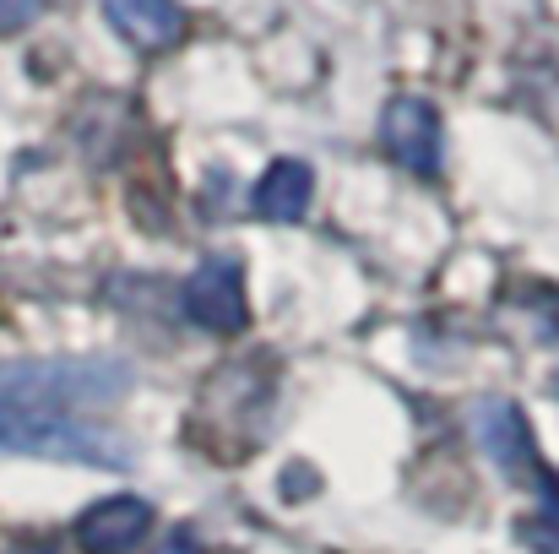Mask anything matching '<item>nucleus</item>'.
<instances>
[{"label":"nucleus","instance_id":"nucleus-1","mask_svg":"<svg viewBox=\"0 0 559 554\" xmlns=\"http://www.w3.org/2000/svg\"><path fill=\"white\" fill-rule=\"evenodd\" d=\"M131 369L104 354L11 359L0 365V419H66L76 408H104L126 397Z\"/></svg>","mask_w":559,"mask_h":554},{"label":"nucleus","instance_id":"nucleus-2","mask_svg":"<svg viewBox=\"0 0 559 554\" xmlns=\"http://www.w3.org/2000/svg\"><path fill=\"white\" fill-rule=\"evenodd\" d=\"M0 451L49 457V462H87V468H126L131 451L109 429H87L71 419H0Z\"/></svg>","mask_w":559,"mask_h":554},{"label":"nucleus","instance_id":"nucleus-3","mask_svg":"<svg viewBox=\"0 0 559 554\" xmlns=\"http://www.w3.org/2000/svg\"><path fill=\"white\" fill-rule=\"evenodd\" d=\"M186 316L195 327L234 338L250 321V299H245V267L234 256H206L186 283Z\"/></svg>","mask_w":559,"mask_h":554},{"label":"nucleus","instance_id":"nucleus-4","mask_svg":"<svg viewBox=\"0 0 559 554\" xmlns=\"http://www.w3.org/2000/svg\"><path fill=\"white\" fill-rule=\"evenodd\" d=\"M380 137H385V153L402 164V169H413V175H435L440 169V115H435V104H424V98H413V93H402V98H391L385 104V120H380Z\"/></svg>","mask_w":559,"mask_h":554},{"label":"nucleus","instance_id":"nucleus-5","mask_svg":"<svg viewBox=\"0 0 559 554\" xmlns=\"http://www.w3.org/2000/svg\"><path fill=\"white\" fill-rule=\"evenodd\" d=\"M153 528V506L136 495H109L76 517V550L82 554H131Z\"/></svg>","mask_w":559,"mask_h":554},{"label":"nucleus","instance_id":"nucleus-6","mask_svg":"<svg viewBox=\"0 0 559 554\" xmlns=\"http://www.w3.org/2000/svg\"><path fill=\"white\" fill-rule=\"evenodd\" d=\"M109 27L136 44L142 55H164L186 38V5L180 0H98Z\"/></svg>","mask_w":559,"mask_h":554},{"label":"nucleus","instance_id":"nucleus-7","mask_svg":"<svg viewBox=\"0 0 559 554\" xmlns=\"http://www.w3.org/2000/svg\"><path fill=\"white\" fill-rule=\"evenodd\" d=\"M478 440H484V451H489L506 473H538L533 429H527V419H522L516 402H484V408H478Z\"/></svg>","mask_w":559,"mask_h":554},{"label":"nucleus","instance_id":"nucleus-8","mask_svg":"<svg viewBox=\"0 0 559 554\" xmlns=\"http://www.w3.org/2000/svg\"><path fill=\"white\" fill-rule=\"evenodd\" d=\"M310 196H316V175H310V164H299V158H277L261 180H255V217H266V223H299L305 212H310Z\"/></svg>","mask_w":559,"mask_h":554},{"label":"nucleus","instance_id":"nucleus-9","mask_svg":"<svg viewBox=\"0 0 559 554\" xmlns=\"http://www.w3.org/2000/svg\"><path fill=\"white\" fill-rule=\"evenodd\" d=\"M522 539L538 554H559V522H522Z\"/></svg>","mask_w":559,"mask_h":554},{"label":"nucleus","instance_id":"nucleus-10","mask_svg":"<svg viewBox=\"0 0 559 554\" xmlns=\"http://www.w3.org/2000/svg\"><path fill=\"white\" fill-rule=\"evenodd\" d=\"M33 11H38V0H0V33L27 27V22H33Z\"/></svg>","mask_w":559,"mask_h":554},{"label":"nucleus","instance_id":"nucleus-11","mask_svg":"<svg viewBox=\"0 0 559 554\" xmlns=\"http://www.w3.org/2000/svg\"><path fill=\"white\" fill-rule=\"evenodd\" d=\"M158 554H201V539H195L190 528H169L164 544H158Z\"/></svg>","mask_w":559,"mask_h":554}]
</instances>
